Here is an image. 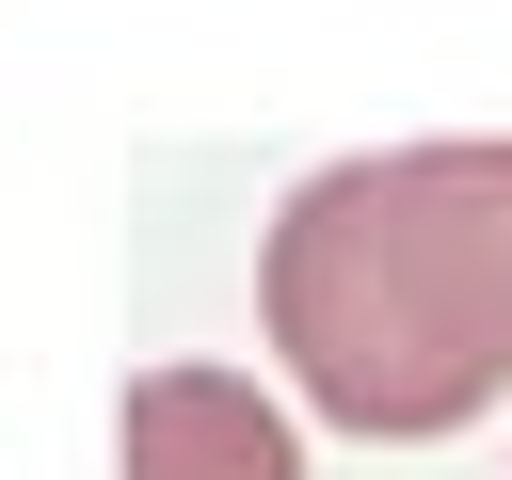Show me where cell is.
Wrapping results in <instances>:
<instances>
[{
	"label": "cell",
	"instance_id": "cell-2",
	"mask_svg": "<svg viewBox=\"0 0 512 480\" xmlns=\"http://www.w3.org/2000/svg\"><path fill=\"white\" fill-rule=\"evenodd\" d=\"M112 480H304V448L240 368H144L112 400Z\"/></svg>",
	"mask_w": 512,
	"mask_h": 480
},
{
	"label": "cell",
	"instance_id": "cell-1",
	"mask_svg": "<svg viewBox=\"0 0 512 480\" xmlns=\"http://www.w3.org/2000/svg\"><path fill=\"white\" fill-rule=\"evenodd\" d=\"M256 304L336 432H464L480 400H512V144H400L304 176Z\"/></svg>",
	"mask_w": 512,
	"mask_h": 480
}]
</instances>
